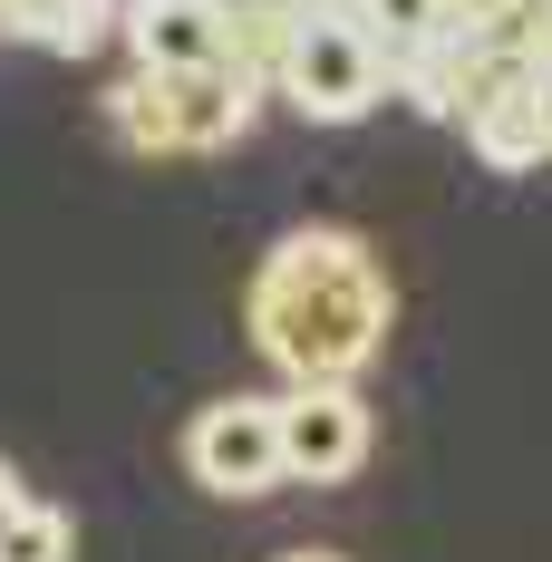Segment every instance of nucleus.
<instances>
[{
  "label": "nucleus",
  "instance_id": "3",
  "mask_svg": "<svg viewBox=\"0 0 552 562\" xmlns=\"http://www.w3.org/2000/svg\"><path fill=\"white\" fill-rule=\"evenodd\" d=\"M281 98L301 116H320V126H349V116H369L379 98H397V78H387V49L339 10V20H301L291 30V49H281Z\"/></svg>",
  "mask_w": 552,
  "mask_h": 562
},
{
  "label": "nucleus",
  "instance_id": "11",
  "mask_svg": "<svg viewBox=\"0 0 552 562\" xmlns=\"http://www.w3.org/2000/svg\"><path fill=\"white\" fill-rule=\"evenodd\" d=\"M78 553V533H68V514L40 505V495H20V514L0 524V562H68Z\"/></svg>",
  "mask_w": 552,
  "mask_h": 562
},
{
  "label": "nucleus",
  "instance_id": "5",
  "mask_svg": "<svg viewBox=\"0 0 552 562\" xmlns=\"http://www.w3.org/2000/svg\"><path fill=\"white\" fill-rule=\"evenodd\" d=\"M379 447L359 389H281V475L291 485H339Z\"/></svg>",
  "mask_w": 552,
  "mask_h": 562
},
{
  "label": "nucleus",
  "instance_id": "7",
  "mask_svg": "<svg viewBox=\"0 0 552 562\" xmlns=\"http://www.w3.org/2000/svg\"><path fill=\"white\" fill-rule=\"evenodd\" d=\"M455 40H475L485 58H514V68H543L552 58V0H455L446 10Z\"/></svg>",
  "mask_w": 552,
  "mask_h": 562
},
{
  "label": "nucleus",
  "instance_id": "15",
  "mask_svg": "<svg viewBox=\"0 0 552 562\" xmlns=\"http://www.w3.org/2000/svg\"><path fill=\"white\" fill-rule=\"evenodd\" d=\"M0 40H10V10H0Z\"/></svg>",
  "mask_w": 552,
  "mask_h": 562
},
{
  "label": "nucleus",
  "instance_id": "4",
  "mask_svg": "<svg viewBox=\"0 0 552 562\" xmlns=\"http://www.w3.org/2000/svg\"><path fill=\"white\" fill-rule=\"evenodd\" d=\"M184 475L223 495V505H252L281 485V397H214L194 427H184Z\"/></svg>",
  "mask_w": 552,
  "mask_h": 562
},
{
  "label": "nucleus",
  "instance_id": "8",
  "mask_svg": "<svg viewBox=\"0 0 552 562\" xmlns=\"http://www.w3.org/2000/svg\"><path fill=\"white\" fill-rule=\"evenodd\" d=\"M0 10H10V40H40L58 58H88L126 20V0H0Z\"/></svg>",
  "mask_w": 552,
  "mask_h": 562
},
{
  "label": "nucleus",
  "instance_id": "6",
  "mask_svg": "<svg viewBox=\"0 0 552 562\" xmlns=\"http://www.w3.org/2000/svg\"><path fill=\"white\" fill-rule=\"evenodd\" d=\"M116 40L136 68H223V0H126Z\"/></svg>",
  "mask_w": 552,
  "mask_h": 562
},
{
  "label": "nucleus",
  "instance_id": "13",
  "mask_svg": "<svg viewBox=\"0 0 552 562\" xmlns=\"http://www.w3.org/2000/svg\"><path fill=\"white\" fill-rule=\"evenodd\" d=\"M281 10H291V20H339L349 0H281Z\"/></svg>",
  "mask_w": 552,
  "mask_h": 562
},
{
  "label": "nucleus",
  "instance_id": "10",
  "mask_svg": "<svg viewBox=\"0 0 552 562\" xmlns=\"http://www.w3.org/2000/svg\"><path fill=\"white\" fill-rule=\"evenodd\" d=\"M349 20L387 49V78L427 49V40H446V0H349Z\"/></svg>",
  "mask_w": 552,
  "mask_h": 562
},
{
  "label": "nucleus",
  "instance_id": "1",
  "mask_svg": "<svg viewBox=\"0 0 552 562\" xmlns=\"http://www.w3.org/2000/svg\"><path fill=\"white\" fill-rule=\"evenodd\" d=\"M387 321H397V291L349 224L281 233L243 291V330L291 389H359L369 359L387 349Z\"/></svg>",
  "mask_w": 552,
  "mask_h": 562
},
{
  "label": "nucleus",
  "instance_id": "16",
  "mask_svg": "<svg viewBox=\"0 0 552 562\" xmlns=\"http://www.w3.org/2000/svg\"><path fill=\"white\" fill-rule=\"evenodd\" d=\"M446 10H455V0H446Z\"/></svg>",
  "mask_w": 552,
  "mask_h": 562
},
{
  "label": "nucleus",
  "instance_id": "9",
  "mask_svg": "<svg viewBox=\"0 0 552 562\" xmlns=\"http://www.w3.org/2000/svg\"><path fill=\"white\" fill-rule=\"evenodd\" d=\"M523 78H533V68H523ZM523 78H514V88H504L495 108H485L475 126H465V146H475V156H485L495 175L552 166V156H543V126H533V88H523Z\"/></svg>",
  "mask_w": 552,
  "mask_h": 562
},
{
  "label": "nucleus",
  "instance_id": "14",
  "mask_svg": "<svg viewBox=\"0 0 552 562\" xmlns=\"http://www.w3.org/2000/svg\"><path fill=\"white\" fill-rule=\"evenodd\" d=\"M281 562H349V553H320V543H301V553H281Z\"/></svg>",
  "mask_w": 552,
  "mask_h": 562
},
{
  "label": "nucleus",
  "instance_id": "12",
  "mask_svg": "<svg viewBox=\"0 0 552 562\" xmlns=\"http://www.w3.org/2000/svg\"><path fill=\"white\" fill-rule=\"evenodd\" d=\"M523 88H533V126H543V156H552V58L523 78Z\"/></svg>",
  "mask_w": 552,
  "mask_h": 562
},
{
  "label": "nucleus",
  "instance_id": "2",
  "mask_svg": "<svg viewBox=\"0 0 552 562\" xmlns=\"http://www.w3.org/2000/svg\"><path fill=\"white\" fill-rule=\"evenodd\" d=\"M252 108H262V88L243 68H136L108 98L116 136L136 156H223L252 126Z\"/></svg>",
  "mask_w": 552,
  "mask_h": 562
}]
</instances>
